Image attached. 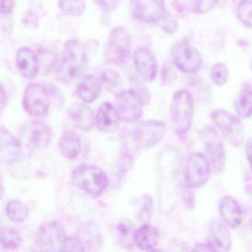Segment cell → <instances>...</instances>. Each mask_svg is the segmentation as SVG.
Masks as SVG:
<instances>
[{
  "label": "cell",
  "instance_id": "obj_18",
  "mask_svg": "<svg viewBox=\"0 0 252 252\" xmlns=\"http://www.w3.org/2000/svg\"><path fill=\"white\" fill-rule=\"evenodd\" d=\"M16 64L17 70L25 79L31 80L37 76L39 60L30 48H22L17 51Z\"/></svg>",
  "mask_w": 252,
  "mask_h": 252
},
{
  "label": "cell",
  "instance_id": "obj_9",
  "mask_svg": "<svg viewBox=\"0 0 252 252\" xmlns=\"http://www.w3.org/2000/svg\"><path fill=\"white\" fill-rule=\"evenodd\" d=\"M51 99L48 89L39 83L29 85L23 95V107L29 115L44 117L49 112Z\"/></svg>",
  "mask_w": 252,
  "mask_h": 252
},
{
  "label": "cell",
  "instance_id": "obj_32",
  "mask_svg": "<svg viewBox=\"0 0 252 252\" xmlns=\"http://www.w3.org/2000/svg\"><path fill=\"white\" fill-rule=\"evenodd\" d=\"M218 1L219 0H191V7L196 14H206L216 7Z\"/></svg>",
  "mask_w": 252,
  "mask_h": 252
},
{
  "label": "cell",
  "instance_id": "obj_8",
  "mask_svg": "<svg viewBox=\"0 0 252 252\" xmlns=\"http://www.w3.org/2000/svg\"><path fill=\"white\" fill-rule=\"evenodd\" d=\"M166 133V126L163 122L157 120L140 122L132 130V137L137 147L150 149L161 141Z\"/></svg>",
  "mask_w": 252,
  "mask_h": 252
},
{
  "label": "cell",
  "instance_id": "obj_42",
  "mask_svg": "<svg viewBox=\"0 0 252 252\" xmlns=\"http://www.w3.org/2000/svg\"><path fill=\"white\" fill-rule=\"evenodd\" d=\"M250 222H251V225H252V218H251Z\"/></svg>",
  "mask_w": 252,
  "mask_h": 252
},
{
  "label": "cell",
  "instance_id": "obj_20",
  "mask_svg": "<svg viewBox=\"0 0 252 252\" xmlns=\"http://www.w3.org/2000/svg\"><path fill=\"white\" fill-rule=\"evenodd\" d=\"M1 141V159L2 162L11 163L20 157L22 151V142L8 129L2 126L0 132Z\"/></svg>",
  "mask_w": 252,
  "mask_h": 252
},
{
  "label": "cell",
  "instance_id": "obj_13",
  "mask_svg": "<svg viewBox=\"0 0 252 252\" xmlns=\"http://www.w3.org/2000/svg\"><path fill=\"white\" fill-rule=\"evenodd\" d=\"M204 143L205 150L208 159L215 173H220L225 165V148L223 141L213 127L207 126L200 132Z\"/></svg>",
  "mask_w": 252,
  "mask_h": 252
},
{
  "label": "cell",
  "instance_id": "obj_27",
  "mask_svg": "<svg viewBox=\"0 0 252 252\" xmlns=\"http://www.w3.org/2000/svg\"><path fill=\"white\" fill-rule=\"evenodd\" d=\"M59 8L65 15L79 17L85 14L86 2L85 0H59Z\"/></svg>",
  "mask_w": 252,
  "mask_h": 252
},
{
  "label": "cell",
  "instance_id": "obj_29",
  "mask_svg": "<svg viewBox=\"0 0 252 252\" xmlns=\"http://www.w3.org/2000/svg\"><path fill=\"white\" fill-rule=\"evenodd\" d=\"M101 76V82L110 92L116 95L122 92V80L117 72L111 69H107L102 72Z\"/></svg>",
  "mask_w": 252,
  "mask_h": 252
},
{
  "label": "cell",
  "instance_id": "obj_15",
  "mask_svg": "<svg viewBox=\"0 0 252 252\" xmlns=\"http://www.w3.org/2000/svg\"><path fill=\"white\" fill-rule=\"evenodd\" d=\"M134 64L138 75L146 82H152L157 76V60L149 50L141 48L135 51Z\"/></svg>",
  "mask_w": 252,
  "mask_h": 252
},
{
  "label": "cell",
  "instance_id": "obj_10",
  "mask_svg": "<svg viewBox=\"0 0 252 252\" xmlns=\"http://www.w3.org/2000/svg\"><path fill=\"white\" fill-rule=\"evenodd\" d=\"M144 104L143 97L133 90L122 91L116 97V108L124 122L139 120L144 112Z\"/></svg>",
  "mask_w": 252,
  "mask_h": 252
},
{
  "label": "cell",
  "instance_id": "obj_33",
  "mask_svg": "<svg viewBox=\"0 0 252 252\" xmlns=\"http://www.w3.org/2000/svg\"><path fill=\"white\" fill-rule=\"evenodd\" d=\"M86 246L80 237H67L63 241L60 251L66 252H83L86 251Z\"/></svg>",
  "mask_w": 252,
  "mask_h": 252
},
{
  "label": "cell",
  "instance_id": "obj_17",
  "mask_svg": "<svg viewBox=\"0 0 252 252\" xmlns=\"http://www.w3.org/2000/svg\"><path fill=\"white\" fill-rule=\"evenodd\" d=\"M121 118L116 107L105 102L99 107L95 117V126L104 133H112L119 128Z\"/></svg>",
  "mask_w": 252,
  "mask_h": 252
},
{
  "label": "cell",
  "instance_id": "obj_41",
  "mask_svg": "<svg viewBox=\"0 0 252 252\" xmlns=\"http://www.w3.org/2000/svg\"><path fill=\"white\" fill-rule=\"evenodd\" d=\"M6 104V95H5V91H4L3 86L1 87V110H3Z\"/></svg>",
  "mask_w": 252,
  "mask_h": 252
},
{
  "label": "cell",
  "instance_id": "obj_34",
  "mask_svg": "<svg viewBox=\"0 0 252 252\" xmlns=\"http://www.w3.org/2000/svg\"><path fill=\"white\" fill-rule=\"evenodd\" d=\"M162 21V29L168 34H173L178 30V21L172 14H165Z\"/></svg>",
  "mask_w": 252,
  "mask_h": 252
},
{
  "label": "cell",
  "instance_id": "obj_23",
  "mask_svg": "<svg viewBox=\"0 0 252 252\" xmlns=\"http://www.w3.org/2000/svg\"><path fill=\"white\" fill-rule=\"evenodd\" d=\"M101 91V81L94 75L84 78L78 87V95L81 100L91 104L95 101Z\"/></svg>",
  "mask_w": 252,
  "mask_h": 252
},
{
  "label": "cell",
  "instance_id": "obj_21",
  "mask_svg": "<svg viewBox=\"0 0 252 252\" xmlns=\"http://www.w3.org/2000/svg\"><path fill=\"white\" fill-rule=\"evenodd\" d=\"M219 212L222 221L231 228H237L242 223L240 205L231 196H224L219 204Z\"/></svg>",
  "mask_w": 252,
  "mask_h": 252
},
{
  "label": "cell",
  "instance_id": "obj_36",
  "mask_svg": "<svg viewBox=\"0 0 252 252\" xmlns=\"http://www.w3.org/2000/svg\"><path fill=\"white\" fill-rule=\"evenodd\" d=\"M116 228H117L118 232L120 235V238L122 242H125L127 238H132L133 240V234L135 231L133 230L132 224L121 222L118 224Z\"/></svg>",
  "mask_w": 252,
  "mask_h": 252
},
{
  "label": "cell",
  "instance_id": "obj_43",
  "mask_svg": "<svg viewBox=\"0 0 252 252\" xmlns=\"http://www.w3.org/2000/svg\"><path fill=\"white\" fill-rule=\"evenodd\" d=\"M250 67H251V70H252V62H251Z\"/></svg>",
  "mask_w": 252,
  "mask_h": 252
},
{
  "label": "cell",
  "instance_id": "obj_4",
  "mask_svg": "<svg viewBox=\"0 0 252 252\" xmlns=\"http://www.w3.org/2000/svg\"><path fill=\"white\" fill-rule=\"evenodd\" d=\"M20 141L32 150L46 148L52 139V129L49 125L41 121H31L23 124L20 128Z\"/></svg>",
  "mask_w": 252,
  "mask_h": 252
},
{
  "label": "cell",
  "instance_id": "obj_38",
  "mask_svg": "<svg viewBox=\"0 0 252 252\" xmlns=\"http://www.w3.org/2000/svg\"><path fill=\"white\" fill-rule=\"evenodd\" d=\"M16 0H1V13L9 14L12 12L15 6Z\"/></svg>",
  "mask_w": 252,
  "mask_h": 252
},
{
  "label": "cell",
  "instance_id": "obj_24",
  "mask_svg": "<svg viewBox=\"0 0 252 252\" xmlns=\"http://www.w3.org/2000/svg\"><path fill=\"white\" fill-rule=\"evenodd\" d=\"M60 150L65 158L73 160L80 154L82 144L79 135L74 131L67 130L62 135Z\"/></svg>",
  "mask_w": 252,
  "mask_h": 252
},
{
  "label": "cell",
  "instance_id": "obj_39",
  "mask_svg": "<svg viewBox=\"0 0 252 252\" xmlns=\"http://www.w3.org/2000/svg\"><path fill=\"white\" fill-rule=\"evenodd\" d=\"M246 156L252 172V141H249L246 146Z\"/></svg>",
  "mask_w": 252,
  "mask_h": 252
},
{
  "label": "cell",
  "instance_id": "obj_28",
  "mask_svg": "<svg viewBox=\"0 0 252 252\" xmlns=\"http://www.w3.org/2000/svg\"><path fill=\"white\" fill-rule=\"evenodd\" d=\"M0 240L2 247L14 250L20 247L23 239L21 234L17 229L11 227H5L1 229Z\"/></svg>",
  "mask_w": 252,
  "mask_h": 252
},
{
  "label": "cell",
  "instance_id": "obj_22",
  "mask_svg": "<svg viewBox=\"0 0 252 252\" xmlns=\"http://www.w3.org/2000/svg\"><path fill=\"white\" fill-rule=\"evenodd\" d=\"M133 242L141 250H153L158 244V231L153 225L144 224L134 232Z\"/></svg>",
  "mask_w": 252,
  "mask_h": 252
},
{
  "label": "cell",
  "instance_id": "obj_1",
  "mask_svg": "<svg viewBox=\"0 0 252 252\" xmlns=\"http://www.w3.org/2000/svg\"><path fill=\"white\" fill-rule=\"evenodd\" d=\"M73 185L88 194L98 196L102 194L109 185L107 173L101 168L91 164H83L75 168L72 172Z\"/></svg>",
  "mask_w": 252,
  "mask_h": 252
},
{
  "label": "cell",
  "instance_id": "obj_25",
  "mask_svg": "<svg viewBox=\"0 0 252 252\" xmlns=\"http://www.w3.org/2000/svg\"><path fill=\"white\" fill-rule=\"evenodd\" d=\"M6 214L10 220L21 223L26 222L29 218V209L20 200H12L7 204Z\"/></svg>",
  "mask_w": 252,
  "mask_h": 252
},
{
  "label": "cell",
  "instance_id": "obj_11",
  "mask_svg": "<svg viewBox=\"0 0 252 252\" xmlns=\"http://www.w3.org/2000/svg\"><path fill=\"white\" fill-rule=\"evenodd\" d=\"M66 237L65 229L61 222L48 221L41 225L36 233V246L45 252L60 251Z\"/></svg>",
  "mask_w": 252,
  "mask_h": 252
},
{
  "label": "cell",
  "instance_id": "obj_16",
  "mask_svg": "<svg viewBox=\"0 0 252 252\" xmlns=\"http://www.w3.org/2000/svg\"><path fill=\"white\" fill-rule=\"evenodd\" d=\"M231 237L229 231L220 221H212L209 230L208 244L209 250L228 252L231 247Z\"/></svg>",
  "mask_w": 252,
  "mask_h": 252
},
{
  "label": "cell",
  "instance_id": "obj_5",
  "mask_svg": "<svg viewBox=\"0 0 252 252\" xmlns=\"http://www.w3.org/2000/svg\"><path fill=\"white\" fill-rule=\"evenodd\" d=\"M132 41L129 32L124 27L112 30L107 41V57L114 64L127 63L132 53Z\"/></svg>",
  "mask_w": 252,
  "mask_h": 252
},
{
  "label": "cell",
  "instance_id": "obj_3",
  "mask_svg": "<svg viewBox=\"0 0 252 252\" xmlns=\"http://www.w3.org/2000/svg\"><path fill=\"white\" fill-rule=\"evenodd\" d=\"M194 100L186 91L175 93L171 106V119L174 130L178 135L187 133L192 124Z\"/></svg>",
  "mask_w": 252,
  "mask_h": 252
},
{
  "label": "cell",
  "instance_id": "obj_26",
  "mask_svg": "<svg viewBox=\"0 0 252 252\" xmlns=\"http://www.w3.org/2000/svg\"><path fill=\"white\" fill-rule=\"evenodd\" d=\"M235 110L238 116L247 119L252 116V91L243 90L235 101Z\"/></svg>",
  "mask_w": 252,
  "mask_h": 252
},
{
  "label": "cell",
  "instance_id": "obj_31",
  "mask_svg": "<svg viewBox=\"0 0 252 252\" xmlns=\"http://www.w3.org/2000/svg\"><path fill=\"white\" fill-rule=\"evenodd\" d=\"M228 70L223 63H217L211 70V79L215 85L218 87L223 86L228 79Z\"/></svg>",
  "mask_w": 252,
  "mask_h": 252
},
{
  "label": "cell",
  "instance_id": "obj_37",
  "mask_svg": "<svg viewBox=\"0 0 252 252\" xmlns=\"http://www.w3.org/2000/svg\"><path fill=\"white\" fill-rule=\"evenodd\" d=\"M119 0H95L96 3L105 11H113L118 6Z\"/></svg>",
  "mask_w": 252,
  "mask_h": 252
},
{
  "label": "cell",
  "instance_id": "obj_40",
  "mask_svg": "<svg viewBox=\"0 0 252 252\" xmlns=\"http://www.w3.org/2000/svg\"><path fill=\"white\" fill-rule=\"evenodd\" d=\"M246 191L248 194H252V176H248L246 179Z\"/></svg>",
  "mask_w": 252,
  "mask_h": 252
},
{
  "label": "cell",
  "instance_id": "obj_6",
  "mask_svg": "<svg viewBox=\"0 0 252 252\" xmlns=\"http://www.w3.org/2000/svg\"><path fill=\"white\" fill-rule=\"evenodd\" d=\"M211 118L231 145L238 147L243 144L244 129L238 118L224 110H215L211 115Z\"/></svg>",
  "mask_w": 252,
  "mask_h": 252
},
{
  "label": "cell",
  "instance_id": "obj_2",
  "mask_svg": "<svg viewBox=\"0 0 252 252\" xmlns=\"http://www.w3.org/2000/svg\"><path fill=\"white\" fill-rule=\"evenodd\" d=\"M85 53L77 42H68L57 64L59 80L70 83L79 76L85 65Z\"/></svg>",
  "mask_w": 252,
  "mask_h": 252
},
{
  "label": "cell",
  "instance_id": "obj_14",
  "mask_svg": "<svg viewBox=\"0 0 252 252\" xmlns=\"http://www.w3.org/2000/svg\"><path fill=\"white\" fill-rule=\"evenodd\" d=\"M134 13L140 21L156 24L166 14L164 0H135Z\"/></svg>",
  "mask_w": 252,
  "mask_h": 252
},
{
  "label": "cell",
  "instance_id": "obj_35",
  "mask_svg": "<svg viewBox=\"0 0 252 252\" xmlns=\"http://www.w3.org/2000/svg\"><path fill=\"white\" fill-rule=\"evenodd\" d=\"M144 201L142 208L139 213V218L141 220L149 221L151 218L152 207H153V200L151 196L149 194L144 195Z\"/></svg>",
  "mask_w": 252,
  "mask_h": 252
},
{
  "label": "cell",
  "instance_id": "obj_7",
  "mask_svg": "<svg viewBox=\"0 0 252 252\" xmlns=\"http://www.w3.org/2000/svg\"><path fill=\"white\" fill-rule=\"evenodd\" d=\"M210 174V161L204 155L194 153L189 156L184 174L188 187L198 189L203 187L209 181Z\"/></svg>",
  "mask_w": 252,
  "mask_h": 252
},
{
  "label": "cell",
  "instance_id": "obj_19",
  "mask_svg": "<svg viewBox=\"0 0 252 252\" xmlns=\"http://www.w3.org/2000/svg\"><path fill=\"white\" fill-rule=\"evenodd\" d=\"M68 116L72 125L84 132L91 130L95 124L94 113L86 104H76L72 106L69 110Z\"/></svg>",
  "mask_w": 252,
  "mask_h": 252
},
{
  "label": "cell",
  "instance_id": "obj_12",
  "mask_svg": "<svg viewBox=\"0 0 252 252\" xmlns=\"http://www.w3.org/2000/svg\"><path fill=\"white\" fill-rule=\"evenodd\" d=\"M172 57L174 64L184 73H195L202 65L201 54L187 40L178 42L172 48Z\"/></svg>",
  "mask_w": 252,
  "mask_h": 252
},
{
  "label": "cell",
  "instance_id": "obj_30",
  "mask_svg": "<svg viewBox=\"0 0 252 252\" xmlns=\"http://www.w3.org/2000/svg\"><path fill=\"white\" fill-rule=\"evenodd\" d=\"M237 15L242 24L252 29V0H242L237 7Z\"/></svg>",
  "mask_w": 252,
  "mask_h": 252
}]
</instances>
